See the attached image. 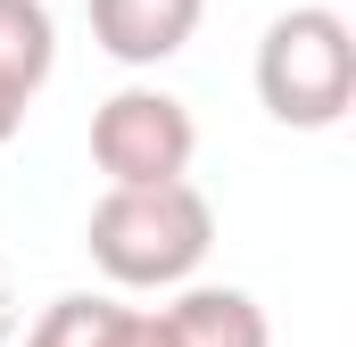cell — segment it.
I'll return each instance as SVG.
<instances>
[{"instance_id":"obj_1","label":"cell","mask_w":356,"mask_h":347,"mask_svg":"<svg viewBox=\"0 0 356 347\" xmlns=\"http://www.w3.org/2000/svg\"><path fill=\"white\" fill-rule=\"evenodd\" d=\"M83 248L116 289H182L207 264V248H216V207L191 182L108 190L83 223Z\"/></svg>"},{"instance_id":"obj_2","label":"cell","mask_w":356,"mask_h":347,"mask_svg":"<svg viewBox=\"0 0 356 347\" xmlns=\"http://www.w3.org/2000/svg\"><path fill=\"white\" fill-rule=\"evenodd\" d=\"M257 99L290 133H332L356 99V33L340 8H282L257 42Z\"/></svg>"},{"instance_id":"obj_3","label":"cell","mask_w":356,"mask_h":347,"mask_svg":"<svg viewBox=\"0 0 356 347\" xmlns=\"http://www.w3.org/2000/svg\"><path fill=\"white\" fill-rule=\"evenodd\" d=\"M199 158V124L175 91L124 83L116 99L91 108V166L108 174V190H158V182H191Z\"/></svg>"},{"instance_id":"obj_4","label":"cell","mask_w":356,"mask_h":347,"mask_svg":"<svg viewBox=\"0 0 356 347\" xmlns=\"http://www.w3.org/2000/svg\"><path fill=\"white\" fill-rule=\"evenodd\" d=\"M207 0H91V42L116 67H166L199 33Z\"/></svg>"},{"instance_id":"obj_5","label":"cell","mask_w":356,"mask_h":347,"mask_svg":"<svg viewBox=\"0 0 356 347\" xmlns=\"http://www.w3.org/2000/svg\"><path fill=\"white\" fill-rule=\"evenodd\" d=\"M58 67V25L42 0H0V141H17L33 91Z\"/></svg>"},{"instance_id":"obj_6","label":"cell","mask_w":356,"mask_h":347,"mask_svg":"<svg viewBox=\"0 0 356 347\" xmlns=\"http://www.w3.org/2000/svg\"><path fill=\"white\" fill-rule=\"evenodd\" d=\"M158 323L175 347H273L266 306L249 289H216V281H182V298L158 306Z\"/></svg>"},{"instance_id":"obj_7","label":"cell","mask_w":356,"mask_h":347,"mask_svg":"<svg viewBox=\"0 0 356 347\" xmlns=\"http://www.w3.org/2000/svg\"><path fill=\"white\" fill-rule=\"evenodd\" d=\"M124 314L116 298H91V289H67L42 306V323L25 331V347H124Z\"/></svg>"},{"instance_id":"obj_8","label":"cell","mask_w":356,"mask_h":347,"mask_svg":"<svg viewBox=\"0 0 356 347\" xmlns=\"http://www.w3.org/2000/svg\"><path fill=\"white\" fill-rule=\"evenodd\" d=\"M124 347H175V339H166V323H158V314H141V306H133V314H124Z\"/></svg>"},{"instance_id":"obj_9","label":"cell","mask_w":356,"mask_h":347,"mask_svg":"<svg viewBox=\"0 0 356 347\" xmlns=\"http://www.w3.org/2000/svg\"><path fill=\"white\" fill-rule=\"evenodd\" d=\"M17 339V281H8V257H0V347Z\"/></svg>"}]
</instances>
